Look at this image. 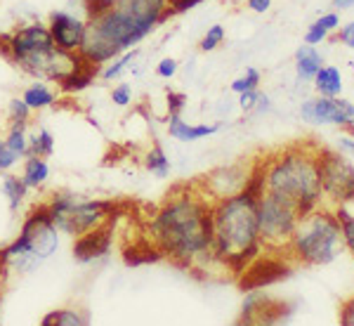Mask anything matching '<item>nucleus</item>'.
Returning <instances> with one entry per match:
<instances>
[{"label": "nucleus", "instance_id": "20", "mask_svg": "<svg viewBox=\"0 0 354 326\" xmlns=\"http://www.w3.org/2000/svg\"><path fill=\"white\" fill-rule=\"evenodd\" d=\"M137 57H140V48H130V50H125V53L116 55L111 62H106V64L100 66V81L109 83V81H116V78H121L125 69L137 62Z\"/></svg>", "mask_w": 354, "mask_h": 326}, {"label": "nucleus", "instance_id": "33", "mask_svg": "<svg viewBox=\"0 0 354 326\" xmlns=\"http://www.w3.org/2000/svg\"><path fill=\"white\" fill-rule=\"evenodd\" d=\"M177 69H180V62L173 60V57H165L156 64V76L163 78V81H170V78L177 73Z\"/></svg>", "mask_w": 354, "mask_h": 326}, {"label": "nucleus", "instance_id": "44", "mask_svg": "<svg viewBox=\"0 0 354 326\" xmlns=\"http://www.w3.org/2000/svg\"><path fill=\"white\" fill-rule=\"evenodd\" d=\"M5 277H8V267L0 262V298H3V286H5Z\"/></svg>", "mask_w": 354, "mask_h": 326}, {"label": "nucleus", "instance_id": "29", "mask_svg": "<svg viewBox=\"0 0 354 326\" xmlns=\"http://www.w3.org/2000/svg\"><path fill=\"white\" fill-rule=\"evenodd\" d=\"M31 107L26 105L21 97H12L8 105V118H10V125L12 123H24L28 125V121H31Z\"/></svg>", "mask_w": 354, "mask_h": 326}, {"label": "nucleus", "instance_id": "39", "mask_svg": "<svg viewBox=\"0 0 354 326\" xmlns=\"http://www.w3.org/2000/svg\"><path fill=\"white\" fill-rule=\"evenodd\" d=\"M203 0H177V3L170 5V15H185L189 12V10H194L196 5H201Z\"/></svg>", "mask_w": 354, "mask_h": 326}, {"label": "nucleus", "instance_id": "26", "mask_svg": "<svg viewBox=\"0 0 354 326\" xmlns=\"http://www.w3.org/2000/svg\"><path fill=\"white\" fill-rule=\"evenodd\" d=\"M335 217L340 222V234H342V246L354 255V210L350 206H335Z\"/></svg>", "mask_w": 354, "mask_h": 326}, {"label": "nucleus", "instance_id": "19", "mask_svg": "<svg viewBox=\"0 0 354 326\" xmlns=\"http://www.w3.org/2000/svg\"><path fill=\"white\" fill-rule=\"evenodd\" d=\"M21 100L31 107V111H41V109L53 107L57 102V90L50 88L45 81H36L21 93Z\"/></svg>", "mask_w": 354, "mask_h": 326}, {"label": "nucleus", "instance_id": "37", "mask_svg": "<svg viewBox=\"0 0 354 326\" xmlns=\"http://www.w3.org/2000/svg\"><path fill=\"white\" fill-rule=\"evenodd\" d=\"M338 41L345 45V48L354 50V19L338 28Z\"/></svg>", "mask_w": 354, "mask_h": 326}, {"label": "nucleus", "instance_id": "12", "mask_svg": "<svg viewBox=\"0 0 354 326\" xmlns=\"http://www.w3.org/2000/svg\"><path fill=\"white\" fill-rule=\"evenodd\" d=\"M250 175L248 163H232V165H220V168L205 173L201 180H196V185L201 187V192L210 201H218V199L234 197V194L243 192L245 182Z\"/></svg>", "mask_w": 354, "mask_h": 326}, {"label": "nucleus", "instance_id": "40", "mask_svg": "<svg viewBox=\"0 0 354 326\" xmlns=\"http://www.w3.org/2000/svg\"><path fill=\"white\" fill-rule=\"evenodd\" d=\"M338 152H342L347 159H352L354 161V137H350V135L338 137Z\"/></svg>", "mask_w": 354, "mask_h": 326}, {"label": "nucleus", "instance_id": "15", "mask_svg": "<svg viewBox=\"0 0 354 326\" xmlns=\"http://www.w3.org/2000/svg\"><path fill=\"white\" fill-rule=\"evenodd\" d=\"M220 130V123H187L182 114L168 116V135L177 142H198L215 135Z\"/></svg>", "mask_w": 354, "mask_h": 326}, {"label": "nucleus", "instance_id": "9", "mask_svg": "<svg viewBox=\"0 0 354 326\" xmlns=\"http://www.w3.org/2000/svg\"><path fill=\"white\" fill-rule=\"evenodd\" d=\"M317 161L322 170V190L324 203L335 208V206L354 203V161L345 154L330 147L317 145Z\"/></svg>", "mask_w": 354, "mask_h": 326}, {"label": "nucleus", "instance_id": "28", "mask_svg": "<svg viewBox=\"0 0 354 326\" xmlns=\"http://www.w3.org/2000/svg\"><path fill=\"white\" fill-rule=\"evenodd\" d=\"M260 81H262V76H260L258 69L248 66V69H245L243 76H239L236 81L230 85V88H232V93L241 95V93H248V90H258L260 88Z\"/></svg>", "mask_w": 354, "mask_h": 326}, {"label": "nucleus", "instance_id": "46", "mask_svg": "<svg viewBox=\"0 0 354 326\" xmlns=\"http://www.w3.org/2000/svg\"><path fill=\"white\" fill-rule=\"evenodd\" d=\"M352 133H354V128H352Z\"/></svg>", "mask_w": 354, "mask_h": 326}, {"label": "nucleus", "instance_id": "42", "mask_svg": "<svg viewBox=\"0 0 354 326\" xmlns=\"http://www.w3.org/2000/svg\"><path fill=\"white\" fill-rule=\"evenodd\" d=\"M270 107H272V100L267 95H260V100H258V105H255V111H270Z\"/></svg>", "mask_w": 354, "mask_h": 326}, {"label": "nucleus", "instance_id": "25", "mask_svg": "<svg viewBox=\"0 0 354 326\" xmlns=\"http://www.w3.org/2000/svg\"><path fill=\"white\" fill-rule=\"evenodd\" d=\"M55 154V135L50 133L45 125L36 130L33 135H28V150H26V156H43V159H50Z\"/></svg>", "mask_w": 354, "mask_h": 326}, {"label": "nucleus", "instance_id": "31", "mask_svg": "<svg viewBox=\"0 0 354 326\" xmlns=\"http://www.w3.org/2000/svg\"><path fill=\"white\" fill-rule=\"evenodd\" d=\"M111 102L116 107H128L133 102V85L130 83H118L111 90Z\"/></svg>", "mask_w": 354, "mask_h": 326}, {"label": "nucleus", "instance_id": "45", "mask_svg": "<svg viewBox=\"0 0 354 326\" xmlns=\"http://www.w3.org/2000/svg\"><path fill=\"white\" fill-rule=\"evenodd\" d=\"M168 3H170V5H173V3H177V0H168Z\"/></svg>", "mask_w": 354, "mask_h": 326}, {"label": "nucleus", "instance_id": "16", "mask_svg": "<svg viewBox=\"0 0 354 326\" xmlns=\"http://www.w3.org/2000/svg\"><path fill=\"white\" fill-rule=\"evenodd\" d=\"M324 66V57L317 50V45H300L295 50V73L302 83H312L317 71Z\"/></svg>", "mask_w": 354, "mask_h": 326}, {"label": "nucleus", "instance_id": "36", "mask_svg": "<svg viewBox=\"0 0 354 326\" xmlns=\"http://www.w3.org/2000/svg\"><path fill=\"white\" fill-rule=\"evenodd\" d=\"M314 24H319L322 28H326L328 33H333V31H338L340 28V15L338 12H326V15H322L319 17Z\"/></svg>", "mask_w": 354, "mask_h": 326}, {"label": "nucleus", "instance_id": "43", "mask_svg": "<svg viewBox=\"0 0 354 326\" xmlns=\"http://www.w3.org/2000/svg\"><path fill=\"white\" fill-rule=\"evenodd\" d=\"M333 5L338 10H350V8H354V0H333Z\"/></svg>", "mask_w": 354, "mask_h": 326}, {"label": "nucleus", "instance_id": "8", "mask_svg": "<svg viewBox=\"0 0 354 326\" xmlns=\"http://www.w3.org/2000/svg\"><path fill=\"white\" fill-rule=\"evenodd\" d=\"M300 210L290 199L277 197V194L265 192L258 199V227L260 242L265 251H281L293 237L295 227L300 222Z\"/></svg>", "mask_w": 354, "mask_h": 326}, {"label": "nucleus", "instance_id": "38", "mask_svg": "<svg viewBox=\"0 0 354 326\" xmlns=\"http://www.w3.org/2000/svg\"><path fill=\"white\" fill-rule=\"evenodd\" d=\"M187 107V97L182 93H168V116L170 114H182V109Z\"/></svg>", "mask_w": 354, "mask_h": 326}, {"label": "nucleus", "instance_id": "5", "mask_svg": "<svg viewBox=\"0 0 354 326\" xmlns=\"http://www.w3.org/2000/svg\"><path fill=\"white\" fill-rule=\"evenodd\" d=\"M342 248L345 246H342L340 222L335 217V210L330 206L322 203L312 213L300 217L298 227H295L283 253L288 255V260L293 265L322 267L330 265L340 255Z\"/></svg>", "mask_w": 354, "mask_h": 326}, {"label": "nucleus", "instance_id": "1", "mask_svg": "<svg viewBox=\"0 0 354 326\" xmlns=\"http://www.w3.org/2000/svg\"><path fill=\"white\" fill-rule=\"evenodd\" d=\"M149 239L177 267L198 272L218 265L213 258V201L196 182L177 185L149 220Z\"/></svg>", "mask_w": 354, "mask_h": 326}, {"label": "nucleus", "instance_id": "24", "mask_svg": "<svg viewBox=\"0 0 354 326\" xmlns=\"http://www.w3.org/2000/svg\"><path fill=\"white\" fill-rule=\"evenodd\" d=\"M145 168L156 177H168L170 170H173V161L168 159V154H165L158 140L153 142L151 150L145 154Z\"/></svg>", "mask_w": 354, "mask_h": 326}, {"label": "nucleus", "instance_id": "6", "mask_svg": "<svg viewBox=\"0 0 354 326\" xmlns=\"http://www.w3.org/2000/svg\"><path fill=\"white\" fill-rule=\"evenodd\" d=\"M59 234H68L76 239L78 234L100 230L104 225H113L116 203L102 199H85L76 192H55L48 201Z\"/></svg>", "mask_w": 354, "mask_h": 326}, {"label": "nucleus", "instance_id": "34", "mask_svg": "<svg viewBox=\"0 0 354 326\" xmlns=\"http://www.w3.org/2000/svg\"><path fill=\"white\" fill-rule=\"evenodd\" d=\"M328 36H330V33L326 31V28H322L319 24H314V21H312V24L307 26V31H305V43L307 45H322Z\"/></svg>", "mask_w": 354, "mask_h": 326}, {"label": "nucleus", "instance_id": "22", "mask_svg": "<svg viewBox=\"0 0 354 326\" xmlns=\"http://www.w3.org/2000/svg\"><path fill=\"white\" fill-rule=\"evenodd\" d=\"M0 192H3L5 201H8L10 213H17V210H19V206L24 203V197H26L28 187L24 185V180H21L19 175L5 173L3 182H0Z\"/></svg>", "mask_w": 354, "mask_h": 326}, {"label": "nucleus", "instance_id": "41", "mask_svg": "<svg viewBox=\"0 0 354 326\" xmlns=\"http://www.w3.org/2000/svg\"><path fill=\"white\" fill-rule=\"evenodd\" d=\"M245 5H248V10H253V12L265 15L267 10L272 8V0H245Z\"/></svg>", "mask_w": 354, "mask_h": 326}, {"label": "nucleus", "instance_id": "3", "mask_svg": "<svg viewBox=\"0 0 354 326\" xmlns=\"http://www.w3.org/2000/svg\"><path fill=\"white\" fill-rule=\"evenodd\" d=\"M265 253L258 227V197L239 192L213 201V258L239 277L258 255Z\"/></svg>", "mask_w": 354, "mask_h": 326}, {"label": "nucleus", "instance_id": "7", "mask_svg": "<svg viewBox=\"0 0 354 326\" xmlns=\"http://www.w3.org/2000/svg\"><path fill=\"white\" fill-rule=\"evenodd\" d=\"M53 50V36H50L48 24H43V21L21 24L3 38V53L8 55V60L19 71L38 78V81H45V76H48Z\"/></svg>", "mask_w": 354, "mask_h": 326}, {"label": "nucleus", "instance_id": "4", "mask_svg": "<svg viewBox=\"0 0 354 326\" xmlns=\"http://www.w3.org/2000/svg\"><path fill=\"white\" fill-rule=\"evenodd\" d=\"M265 190L277 197L290 199L298 206L300 215L312 213L324 203L322 170L317 161V145H290L277 154L262 159Z\"/></svg>", "mask_w": 354, "mask_h": 326}, {"label": "nucleus", "instance_id": "17", "mask_svg": "<svg viewBox=\"0 0 354 326\" xmlns=\"http://www.w3.org/2000/svg\"><path fill=\"white\" fill-rule=\"evenodd\" d=\"M312 83H314L317 95H322V97H340L342 88H345V83H342V71L335 64H324L317 71Z\"/></svg>", "mask_w": 354, "mask_h": 326}, {"label": "nucleus", "instance_id": "14", "mask_svg": "<svg viewBox=\"0 0 354 326\" xmlns=\"http://www.w3.org/2000/svg\"><path fill=\"white\" fill-rule=\"evenodd\" d=\"M113 244V225H104L100 230L78 234L76 242H73V260L88 265V262L102 260L111 253Z\"/></svg>", "mask_w": 354, "mask_h": 326}, {"label": "nucleus", "instance_id": "18", "mask_svg": "<svg viewBox=\"0 0 354 326\" xmlns=\"http://www.w3.org/2000/svg\"><path fill=\"white\" fill-rule=\"evenodd\" d=\"M95 78H100V66H93V64H85L81 69H76V71L71 73V76H66L59 85V93L64 95H78L83 93V90H88L90 85L95 83Z\"/></svg>", "mask_w": 354, "mask_h": 326}, {"label": "nucleus", "instance_id": "21", "mask_svg": "<svg viewBox=\"0 0 354 326\" xmlns=\"http://www.w3.org/2000/svg\"><path fill=\"white\" fill-rule=\"evenodd\" d=\"M50 177V165L43 156H26L24 170H21V180L28 190H38L48 182Z\"/></svg>", "mask_w": 354, "mask_h": 326}, {"label": "nucleus", "instance_id": "23", "mask_svg": "<svg viewBox=\"0 0 354 326\" xmlns=\"http://www.w3.org/2000/svg\"><path fill=\"white\" fill-rule=\"evenodd\" d=\"M41 324L43 326H85V324H90V317L83 314L81 310H76V307H59V310L45 314L41 319Z\"/></svg>", "mask_w": 354, "mask_h": 326}, {"label": "nucleus", "instance_id": "13", "mask_svg": "<svg viewBox=\"0 0 354 326\" xmlns=\"http://www.w3.org/2000/svg\"><path fill=\"white\" fill-rule=\"evenodd\" d=\"M48 28H50V36H53L55 48L66 50V53H78L85 38L88 19L64 12V10H55V12H50Z\"/></svg>", "mask_w": 354, "mask_h": 326}, {"label": "nucleus", "instance_id": "27", "mask_svg": "<svg viewBox=\"0 0 354 326\" xmlns=\"http://www.w3.org/2000/svg\"><path fill=\"white\" fill-rule=\"evenodd\" d=\"M28 125L24 123H12L5 135V145L12 150L19 159H26V150H28V133H26Z\"/></svg>", "mask_w": 354, "mask_h": 326}, {"label": "nucleus", "instance_id": "35", "mask_svg": "<svg viewBox=\"0 0 354 326\" xmlns=\"http://www.w3.org/2000/svg\"><path fill=\"white\" fill-rule=\"evenodd\" d=\"M260 88L258 90H248V93H241L239 95V107L243 109V111H255V105H258L260 100Z\"/></svg>", "mask_w": 354, "mask_h": 326}, {"label": "nucleus", "instance_id": "32", "mask_svg": "<svg viewBox=\"0 0 354 326\" xmlns=\"http://www.w3.org/2000/svg\"><path fill=\"white\" fill-rule=\"evenodd\" d=\"M113 5V0H83V10H85V19H93V17L104 15Z\"/></svg>", "mask_w": 354, "mask_h": 326}, {"label": "nucleus", "instance_id": "2", "mask_svg": "<svg viewBox=\"0 0 354 326\" xmlns=\"http://www.w3.org/2000/svg\"><path fill=\"white\" fill-rule=\"evenodd\" d=\"M170 17L168 0H113L104 15L88 19L78 55L88 64L102 66L125 50L137 48Z\"/></svg>", "mask_w": 354, "mask_h": 326}, {"label": "nucleus", "instance_id": "10", "mask_svg": "<svg viewBox=\"0 0 354 326\" xmlns=\"http://www.w3.org/2000/svg\"><path fill=\"white\" fill-rule=\"evenodd\" d=\"M302 121L314 125H340V128H354V102L347 97H312L300 107Z\"/></svg>", "mask_w": 354, "mask_h": 326}, {"label": "nucleus", "instance_id": "11", "mask_svg": "<svg viewBox=\"0 0 354 326\" xmlns=\"http://www.w3.org/2000/svg\"><path fill=\"white\" fill-rule=\"evenodd\" d=\"M290 270H293V262L288 260L286 253H281V251H265L239 277H241V286L245 291H255L265 289L270 284H277L279 279L288 277Z\"/></svg>", "mask_w": 354, "mask_h": 326}, {"label": "nucleus", "instance_id": "30", "mask_svg": "<svg viewBox=\"0 0 354 326\" xmlns=\"http://www.w3.org/2000/svg\"><path fill=\"white\" fill-rule=\"evenodd\" d=\"M225 43V26L222 24H213L205 31V36L201 38V43H198V48L203 50V53H213V50H218L220 45Z\"/></svg>", "mask_w": 354, "mask_h": 326}]
</instances>
